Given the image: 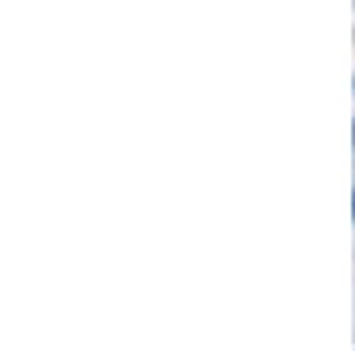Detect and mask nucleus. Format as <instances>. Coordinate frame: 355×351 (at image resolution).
<instances>
[{
	"label": "nucleus",
	"mask_w": 355,
	"mask_h": 351,
	"mask_svg": "<svg viewBox=\"0 0 355 351\" xmlns=\"http://www.w3.org/2000/svg\"><path fill=\"white\" fill-rule=\"evenodd\" d=\"M352 220H355V192H352Z\"/></svg>",
	"instance_id": "nucleus-1"
}]
</instances>
